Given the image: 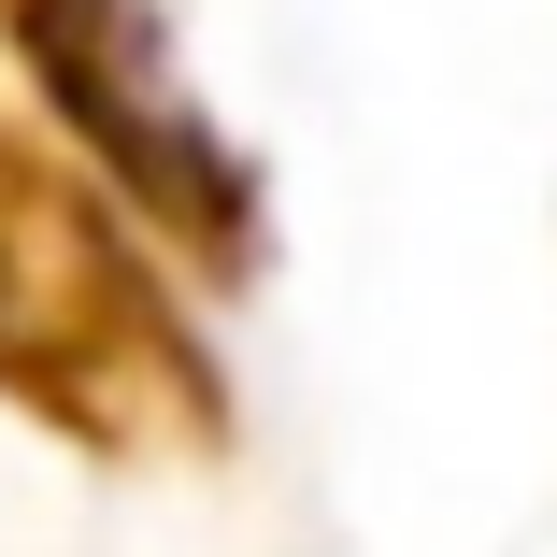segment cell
<instances>
[{
  "mask_svg": "<svg viewBox=\"0 0 557 557\" xmlns=\"http://www.w3.org/2000/svg\"><path fill=\"white\" fill-rule=\"evenodd\" d=\"M0 58L29 72L44 129L86 158V186L158 258H186L200 286H258L272 272V172L200 100V72H186L158 0H0Z\"/></svg>",
  "mask_w": 557,
  "mask_h": 557,
  "instance_id": "2",
  "label": "cell"
},
{
  "mask_svg": "<svg viewBox=\"0 0 557 557\" xmlns=\"http://www.w3.org/2000/svg\"><path fill=\"white\" fill-rule=\"evenodd\" d=\"M0 400L86 458H214L230 372L144 258V230L86 186V158L0 115Z\"/></svg>",
  "mask_w": 557,
  "mask_h": 557,
  "instance_id": "1",
  "label": "cell"
}]
</instances>
